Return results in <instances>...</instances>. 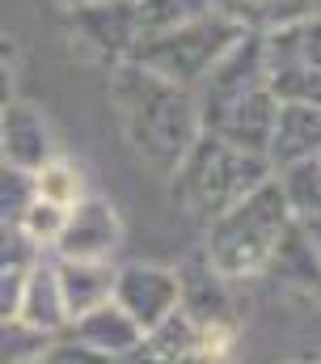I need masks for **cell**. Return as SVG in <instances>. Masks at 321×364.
<instances>
[{"mask_svg": "<svg viewBox=\"0 0 321 364\" xmlns=\"http://www.w3.org/2000/svg\"><path fill=\"white\" fill-rule=\"evenodd\" d=\"M110 102L119 110V127L136 149V157L160 174H173V166L203 132L195 93L131 60L110 68Z\"/></svg>", "mask_w": 321, "mask_h": 364, "instance_id": "obj_1", "label": "cell"}, {"mask_svg": "<svg viewBox=\"0 0 321 364\" xmlns=\"http://www.w3.org/2000/svg\"><path fill=\"white\" fill-rule=\"evenodd\" d=\"M309 157H321V106L279 102L275 123H271V140H266L271 174L292 166V161H309Z\"/></svg>", "mask_w": 321, "mask_h": 364, "instance_id": "obj_13", "label": "cell"}, {"mask_svg": "<svg viewBox=\"0 0 321 364\" xmlns=\"http://www.w3.org/2000/svg\"><path fill=\"white\" fill-rule=\"evenodd\" d=\"M212 9L220 17H229L241 30L254 34H271L279 26H292L300 17L313 13V0H212Z\"/></svg>", "mask_w": 321, "mask_h": 364, "instance_id": "obj_18", "label": "cell"}, {"mask_svg": "<svg viewBox=\"0 0 321 364\" xmlns=\"http://www.w3.org/2000/svg\"><path fill=\"white\" fill-rule=\"evenodd\" d=\"M34 186H38V199L47 203H60V208H72L77 199H85V186H80V174L68 166V161H47L38 174H34Z\"/></svg>", "mask_w": 321, "mask_h": 364, "instance_id": "obj_23", "label": "cell"}, {"mask_svg": "<svg viewBox=\"0 0 321 364\" xmlns=\"http://www.w3.org/2000/svg\"><path fill=\"white\" fill-rule=\"evenodd\" d=\"M110 301L148 335V331H157L169 314H178L182 284H178V272H169V267L123 263V267H114V292H110Z\"/></svg>", "mask_w": 321, "mask_h": 364, "instance_id": "obj_6", "label": "cell"}, {"mask_svg": "<svg viewBox=\"0 0 321 364\" xmlns=\"http://www.w3.org/2000/svg\"><path fill=\"white\" fill-rule=\"evenodd\" d=\"M266 178H271L266 157L241 153L233 144H224V140L199 132V140H195V144L186 149V157L173 166L169 186H173V203H178L186 216L212 225L220 212H229L241 195H249L258 182H266Z\"/></svg>", "mask_w": 321, "mask_h": 364, "instance_id": "obj_2", "label": "cell"}, {"mask_svg": "<svg viewBox=\"0 0 321 364\" xmlns=\"http://www.w3.org/2000/svg\"><path fill=\"white\" fill-rule=\"evenodd\" d=\"M60 4H64V9L72 13V9H89V4H106V0H60Z\"/></svg>", "mask_w": 321, "mask_h": 364, "instance_id": "obj_31", "label": "cell"}, {"mask_svg": "<svg viewBox=\"0 0 321 364\" xmlns=\"http://www.w3.org/2000/svg\"><path fill=\"white\" fill-rule=\"evenodd\" d=\"M60 292L68 305V322L89 314L93 305L110 301L114 292V263H89V259H55Z\"/></svg>", "mask_w": 321, "mask_h": 364, "instance_id": "obj_17", "label": "cell"}, {"mask_svg": "<svg viewBox=\"0 0 321 364\" xmlns=\"http://www.w3.org/2000/svg\"><path fill=\"white\" fill-rule=\"evenodd\" d=\"M305 233L313 237V246H317V255H321V216H317V220H309V225H305Z\"/></svg>", "mask_w": 321, "mask_h": 364, "instance_id": "obj_30", "label": "cell"}, {"mask_svg": "<svg viewBox=\"0 0 321 364\" xmlns=\"http://www.w3.org/2000/svg\"><path fill=\"white\" fill-rule=\"evenodd\" d=\"M288 364H321V360H288Z\"/></svg>", "mask_w": 321, "mask_h": 364, "instance_id": "obj_32", "label": "cell"}, {"mask_svg": "<svg viewBox=\"0 0 321 364\" xmlns=\"http://www.w3.org/2000/svg\"><path fill=\"white\" fill-rule=\"evenodd\" d=\"M30 364H110V360H102V356H93L89 348H80L77 339H68V335H55L38 356Z\"/></svg>", "mask_w": 321, "mask_h": 364, "instance_id": "obj_27", "label": "cell"}, {"mask_svg": "<svg viewBox=\"0 0 321 364\" xmlns=\"http://www.w3.org/2000/svg\"><path fill=\"white\" fill-rule=\"evenodd\" d=\"M17 322H26L30 331L55 339L68 331V305H64V292H60V275H55V259L51 255H38L26 279H21V309H17Z\"/></svg>", "mask_w": 321, "mask_h": 364, "instance_id": "obj_14", "label": "cell"}, {"mask_svg": "<svg viewBox=\"0 0 321 364\" xmlns=\"http://www.w3.org/2000/svg\"><path fill=\"white\" fill-rule=\"evenodd\" d=\"M241 34L245 30L233 26L229 17L207 13V17H199V21L182 26V30H169V34H140L127 60L195 93L199 81L224 60V51L237 43Z\"/></svg>", "mask_w": 321, "mask_h": 364, "instance_id": "obj_4", "label": "cell"}, {"mask_svg": "<svg viewBox=\"0 0 321 364\" xmlns=\"http://www.w3.org/2000/svg\"><path fill=\"white\" fill-rule=\"evenodd\" d=\"M288 225H292L288 203H283L275 178H266L207 225V255L203 259L229 284L233 279H254V275H262L275 242L283 237Z\"/></svg>", "mask_w": 321, "mask_h": 364, "instance_id": "obj_3", "label": "cell"}, {"mask_svg": "<svg viewBox=\"0 0 321 364\" xmlns=\"http://www.w3.org/2000/svg\"><path fill=\"white\" fill-rule=\"evenodd\" d=\"M283 203H288V216L296 225H309L321 216V157H309V161H292L283 170L271 174Z\"/></svg>", "mask_w": 321, "mask_h": 364, "instance_id": "obj_19", "label": "cell"}, {"mask_svg": "<svg viewBox=\"0 0 321 364\" xmlns=\"http://www.w3.org/2000/svg\"><path fill=\"white\" fill-rule=\"evenodd\" d=\"M9 102H17V81H13V68H9V60L0 55V110H4Z\"/></svg>", "mask_w": 321, "mask_h": 364, "instance_id": "obj_29", "label": "cell"}, {"mask_svg": "<svg viewBox=\"0 0 321 364\" xmlns=\"http://www.w3.org/2000/svg\"><path fill=\"white\" fill-rule=\"evenodd\" d=\"M144 352L160 364H199V326L178 309L144 335Z\"/></svg>", "mask_w": 321, "mask_h": 364, "instance_id": "obj_20", "label": "cell"}, {"mask_svg": "<svg viewBox=\"0 0 321 364\" xmlns=\"http://www.w3.org/2000/svg\"><path fill=\"white\" fill-rule=\"evenodd\" d=\"M43 250L17 229V225H0V272H26Z\"/></svg>", "mask_w": 321, "mask_h": 364, "instance_id": "obj_26", "label": "cell"}, {"mask_svg": "<svg viewBox=\"0 0 321 364\" xmlns=\"http://www.w3.org/2000/svg\"><path fill=\"white\" fill-rule=\"evenodd\" d=\"M34 199H38L34 174L0 161V225H21V216L30 212Z\"/></svg>", "mask_w": 321, "mask_h": 364, "instance_id": "obj_22", "label": "cell"}, {"mask_svg": "<svg viewBox=\"0 0 321 364\" xmlns=\"http://www.w3.org/2000/svg\"><path fill=\"white\" fill-rule=\"evenodd\" d=\"M64 216H68V208H60V203H47V199H34L30 203V212L21 216V233L47 255L51 246H55V237H60V229H64Z\"/></svg>", "mask_w": 321, "mask_h": 364, "instance_id": "obj_24", "label": "cell"}, {"mask_svg": "<svg viewBox=\"0 0 321 364\" xmlns=\"http://www.w3.org/2000/svg\"><path fill=\"white\" fill-rule=\"evenodd\" d=\"M279 102L271 97V90H254L245 97H233L224 106H212L199 114V127L224 144H233L241 153H258L266 157V140H271V123H275Z\"/></svg>", "mask_w": 321, "mask_h": 364, "instance_id": "obj_9", "label": "cell"}, {"mask_svg": "<svg viewBox=\"0 0 321 364\" xmlns=\"http://www.w3.org/2000/svg\"><path fill=\"white\" fill-rule=\"evenodd\" d=\"M254 90H266V43H262V34L245 30L237 43L224 51V60L199 81L195 102H199V114H203L212 106H224V102L245 97Z\"/></svg>", "mask_w": 321, "mask_h": 364, "instance_id": "obj_8", "label": "cell"}, {"mask_svg": "<svg viewBox=\"0 0 321 364\" xmlns=\"http://www.w3.org/2000/svg\"><path fill=\"white\" fill-rule=\"evenodd\" d=\"M64 335L77 339L80 348H89L93 356H102V360H110V364L127 360L131 352L144 348V331H140L114 301H102V305H93L89 314L72 318Z\"/></svg>", "mask_w": 321, "mask_h": 364, "instance_id": "obj_12", "label": "cell"}, {"mask_svg": "<svg viewBox=\"0 0 321 364\" xmlns=\"http://www.w3.org/2000/svg\"><path fill=\"white\" fill-rule=\"evenodd\" d=\"M47 343H51L47 335L30 331V326H26V322H17V318L0 322V364H30L43 348H47Z\"/></svg>", "mask_w": 321, "mask_h": 364, "instance_id": "obj_25", "label": "cell"}, {"mask_svg": "<svg viewBox=\"0 0 321 364\" xmlns=\"http://www.w3.org/2000/svg\"><path fill=\"white\" fill-rule=\"evenodd\" d=\"M266 43V90L275 102L321 106V17L309 13L292 26L262 34Z\"/></svg>", "mask_w": 321, "mask_h": 364, "instance_id": "obj_5", "label": "cell"}, {"mask_svg": "<svg viewBox=\"0 0 321 364\" xmlns=\"http://www.w3.org/2000/svg\"><path fill=\"white\" fill-rule=\"evenodd\" d=\"M72 38L80 47L93 51V60L102 64H123L140 38L136 30V4L131 0H106V4H89V9H72Z\"/></svg>", "mask_w": 321, "mask_h": 364, "instance_id": "obj_10", "label": "cell"}, {"mask_svg": "<svg viewBox=\"0 0 321 364\" xmlns=\"http://www.w3.org/2000/svg\"><path fill=\"white\" fill-rule=\"evenodd\" d=\"M123 246V216L114 212L110 199L85 195L68 208L64 229L55 237V259H89V263H110L114 250Z\"/></svg>", "mask_w": 321, "mask_h": 364, "instance_id": "obj_7", "label": "cell"}, {"mask_svg": "<svg viewBox=\"0 0 321 364\" xmlns=\"http://www.w3.org/2000/svg\"><path fill=\"white\" fill-rule=\"evenodd\" d=\"M21 279H26V272H0V322L17 318V309H21Z\"/></svg>", "mask_w": 321, "mask_h": 364, "instance_id": "obj_28", "label": "cell"}, {"mask_svg": "<svg viewBox=\"0 0 321 364\" xmlns=\"http://www.w3.org/2000/svg\"><path fill=\"white\" fill-rule=\"evenodd\" d=\"M182 284V314L195 322V326H207V322H233V305H229V279L216 272L207 259L195 263V267H182L178 272Z\"/></svg>", "mask_w": 321, "mask_h": 364, "instance_id": "obj_16", "label": "cell"}, {"mask_svg": "<svg viewBox=\"0 0 321 364\" xmlns=\"http://www.w3.org/2000/svg\"><path fill=\"white\" fill-rule=\"evenodd\" d=\"M0 161L30 170V174H38L47 161H55V136L38 106L9 102L0 110Z\"/></svg>", "mask_w": 321, "mask_h": 364, "instance_id": "obj_11", "label": "cell"}, {"mask_svg": "<svg viewBox=\"0 0 321 364\" xmlns=\"http://www.w3.org/2000/svg\"><path fill=\"white\" fill-rule=\"evenodd\" d=\"M262 275H271L279 288L321 296V255H317V246H313V237L305 233V225L292 220L283 229V237L275 242V250H271Z\"/></svg>", "mask_w": 321, "mask_h": 364, "instance_id": "obj_15", "label": "cell"}, {"mask_svg": "<svg viewBox=\"0 0 321 364\" xmlns=\"http://www.w3.org/2000/svg\"><path fill=\"white\" fill-rule=\"evenodd\" d=\"M136 4V30L140 34H169V30H182L212 9V0H131Z\"/></svg>", "mask_w": 321, "mask_h": 364, "instance_id": "obj_21", "label": "cell"}]
</instances>
